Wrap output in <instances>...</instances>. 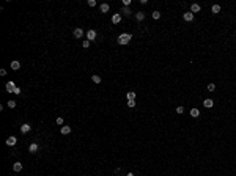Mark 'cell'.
Segmentation results:
<instances>
[{
	"label": "cell",
	"instance_id": "2",
	"mask_svg": "<svg viewBox=\"0 0 236 176\" xmlns=\"http://www.w3.org/2000/svg\"><path fill=\"white\" fill-rule=\"evenodd\" d=\"M96 36H98V35H96V30H93V28H91V30H88V32H87V39H88V41H93V39H96Z\"/></svg>",
	"mask_w": 236,
	"mask_h": 176
},
{
	"label": "cell",
	"instance_id": "25",
	"mask_svg": "<svg viewBox=\"0 0 236 176\" xmlns=\"http://www.w3.org/2000/svg\"><path fill=\"white\" fill-rule=\"evenodd\" d=\"M214 90H216V85H214V83H209V85H208V91H211V93H212Z\"/></svg>",
	"mask_w": 236,
	"mask_h": 176
},
{
	"label": "cell",
	"instance_id": "31",
	"mask_svg": "<svg viewBox=\"0 0 236 176\" xmlns=\"http://www.w3.org/2000/svg\"><path fill=\"white\" fill-rule=\"evenodd\" d=\"M0 75H7V69H0Z\"/></svg>",
	"mask_w": 236,
	"mask_h": 176
},
{
	"label": "cell",
	"instance_id": "1",
	"mask_svg": "<svg viewBox=\"0 0 236 176\" xmlns=\"http://www.w3.org/2000/svg\"><path fill=\"white\" fill-rule=\"evenodd\" d=\"M131 38H132V36H131L129 33H121L120 36H118V39H116V41H118V44L125 46V44H128L129 41H131Z\"/></svg>",
	"mask_w": 236,
	"mask_h": 176
},
{
	"label": "cell",
	"instance_id": "11",
	"mask_svg": "<svg viewBox=\"0 0 236 176\" xmlns=\"http://www.w3.org/2000/svg\"><path fill=\"white\" fill-rule=\"evenodd\" d=\"M135 19H137L139 22H142V21L145 19V13H143V11H139V13H135Z\"/></svg>",
	"mask_w": 236,
	"mask_h": 176
},
{
	"label": "cell",
	"instance_id": "30",
	"mask_svg": "<svg viewBox=\"0 0 236 176\" xmlns=\"http://www.w3.org/2000/svg\"><path fill=\"white\" fill-rule=\"evenodd\" d=\"M123 5H125V7H129V5H131V0H123Z\"/></svg>",
	"mask_w": 236,
	"mask_h": 176
},
{
	"label": "cell",
	"instance_id": "10",
	"mask_svg": "<svg viewBox=\"0 0 236 176\" xmlns=\"http://www.w3.org/2000/svg\"><path fill=\"white\" fill-rule=\"evenodd\" d=\"M203 105H205L206 109H211L212 105H214V101H212V99H205V101H203Z\"/></svg>",
	"mask_w": 236,
	"mask_h": 176
},
{
	"label": "cell",
	"instance_id": "16",
	"mask_svg": "<svg viewBox=\"0 0 236 176\" xmlns=\"http://www.w3.org/2000/svg\"><path fill=\"white\" fill-rule=\"evenodd\" d=\"M120 21H121V14H113L112 16V22H113V24H118Z\"/></svg>",
	"mask_w": 236,
	"mask_h": 176
},
{
	"label": "cell",
	"instance_id": "5",
	"mask_svg": "<svg viewBox=\"0 0 236 176\" xmlns=\"http://www.w3.org/2000/svg\"><path fill=\"white\" fill-rule=\"evenodd\" d=\"M200 10H202V7H200L198 3H192V5H191V13H194V14H195V13H200Z\"/></svg>",
	"mask_w": 236,
	"mask_h": 176
},
{
	"label": "cell",
	"instance_id": "27",
	"mask_svg": "<svg viewBox=\"0 0 236 176\" xmlns=\"http://www.w3.org/2000/svg\"><path fill=\"white\" fill-rule=\"evenodd\" d=\"M63 121H65V120L62 118V116H58V118H57V124H58V126H62V124H63Z\"/></svg>",
	"mask_w": 236,
	"mask_h": 176
},
{
	"label": "cell",
	"instance_id": "33",
	"mask_svg": "<svg viewBox=\"0 0 236 176\" xmlns=\"http://www.w3.org/2000/svg\"><path fill=\"white\" fill-rule=\"evenodd\" d=\"M126 176H135V174H134V173H128Z\"/></svg>",
	"mask_w": 236,
	"mask_h": 176
},
{
	"label": "cell",
	"instance_id": "17",
	"mask_svg": "<svg viewBox=\"0 0 236 176\" xmlns=\"http://www.w3.org/2000/svg\"><path fill=\"white\" fill-rule=\"evenodd\" d=\"M126 98H128V101H135V91H129Z\"/></svg>",
	"mask_w": 236,
	"mask_h": 176
},
{
	"label": "cell",
	"instance_id": "19",
	"mask_svg": "<svg viewBox=\"0 0 236 176\" xmlns=\"http://www.w3.org/2000/svg\"><path fill=\"white\" fill-rule=\"evenodd\" d=\"M211 11H212V13H214V14H217V13H219V11H220V5H212Z\"/></svg>",
	"mask_w": 236,
	"mask_h": 176
},
{
	"label": "cell",
	"instance_id": "13",
	"mask_svg": "<svg viewBox=\"0 0 236 176\" xmlns=\"http://www.w3.org/2000/svg\"><path fill=\"white\" fill-rule=\"evenodd\" d=\"M99 10H101V13H109L110 7H109V3H102L101 7H99Z\"/></svg>",
	"mask_w": 236,
	"mask_h": 176
},
{
	"label": "cell",
	"instance_id": "20",
	"mask_svg": "<svg viewBox=\"0 0 236 176\" xmlns=\"http://www.w3.org/2000/svg\"><path fill=\"white\" fill-rule=\"evenodd\" d=\"M121 13H123V14H125V16H129V14H131V13H132V11H131V10H129V7H125V8H123V10H121Z\"/></svg>",
	"mask_w": 236,
	"mask_h": 176
},
{
	"label": "cell",
	"instance_id": "29",
	"mask_svg": "<svg viewBox=\"0 0 236 176\" xmlns=\"http://www.w3.org/2000/svg\"><path fill=\"white\" fill-rule=\"evenodd\" d=\"M176 113H184V109L183 107H176Z\"/></svg>",
	"mask_w": 236,
	"mask_h": 176
},
{
	"label": "cell",
	"instance_id": "18",
	"mask_svg": "<svg viewBox=\"0 0 236 176\" xmlns=\"http://www.w3.org/2000/svg\"><path fill=\"white\" fill-rule=\"evenodd\" d=\"M198 115H200V110L198 109H192L191 110V116H192V118H198Z\"/></svg>",
	"mask_w": 236,
	"mask_h": 176
},
{
	"label": "cell",
	"instance_id": "28",
	"mask_svg": "<svg viewBox=\"0 0 236 176\" xmlns=\"http://www.w3.org/2000/svg\"><path fill=\"white\" fill-rule=\"evenodd\" d=\"M128 107H135V101H128Z\"/></svg>",
	"mask_w": 236,
	"mask_h": 176
},
{
	"label": "cell",
	"instance_id": "15",
	"mask_svg": "<svg viewBox=\"0 0 236 176\" xmlns=\"http://www.w3.org/2000/svg\"><path fill=\"white\" fill-rule=\"evenodd\" d=\"M22 167L24 165H22L21 162H16L14 165H13V170H14V171H22Z\"/></svg>",
	"mask_w": 236,
	"mask_h": 176
},
{
	"label": "cell",
	"instance_id": "14",
	"mask_svg": "<svg viewBox=\"0 0 236 176\" xmlns=\"http://www.w3.org/2000/svg\"><path fill=\"white\" fill-rule=\"evenodd\" d=\"M28 151H30L32 154H35V152L38 151V145H36V143H32L30 146H28Z\"/></svg>",
	"mask_w": 236,
	"mask_h": 176
},
{
	"label": "cell",
	"instance_id": "22",
	"mask_svg": "<svg viewBox=\"0 0 236 176\" xmlns=\"http://www.w3.org/2000/svg\"><path fill=\"white\" fill-rule=\"evenodd\" d=\"M153 19H161V13H159V11H153Z\"/></svg>",
	"mask_w": 236,
	"mask_h": 176
},
{
	"label": "cell",
	"instance_id": "6",
	"mask_svg": "<svg viewBox=\"0 0 236 176\" xmlns=\"http://www.w3.org/2000/svg\"><path fill=\"white\" fill-rule=\"evenodd\" d=\"M14 90H16L14 82H11V80H10L8 83H7V91H8V93H14Z\"/></svg>",
	"mask_w": 236,
	"mask_h": 176
},
{
	"label": "cell",
	"instance_id": "21",
	"mask_svg": "<svg viewBox=\"0 0 236 176\" xmlns=\"http://www.w3.org/2000/svg\"><path fill=\"white\" fill-rule=\"evenodd\" d=\"M91 80L94 82V83H101V77H99V75H91Z\"/></svg>",
	"mask_w": 236,
	"mask_h": 176
},
{
	"label": "cell",
	"instance_id": "4",
	"mask_svg": "<svg viewBox=\"0 0 236 176\" xmlns=\"http://www.w3.org/2000/svg\"><path fill=\"white\" fill-rule=\"evenodd\" d=\"M73 35H74V38H84V30L82 28H74Z\"/></svg>",
	"mask_w": 236,
	"mask_h": 176
},
{
	"label": "cell",
	"instance_id": "23",
	"mask_svg": "<svg viewBox=\"0 0 236 176\" xmlns=\"http://www.w3.org/2000/svg\"><path fill=\"white\" fill-rule=\"evenodd\" d=\"M8 107L10 109H14L16 107V101H11V99H10V101H8Z\"/></svg>",
	"mask_w": 236,
	"mask_h": 176
},
{
	"label": "cell",
	"instance_id": "3",
	"mask_svg": "<svg viewBox=\"0 0 236 176\" xmlns=\"http://www.w3.org/2000/svg\"><path fill=\"white\" fill-rule=\"evenodd\" d=\"M183 19H184L186 22H192L194 21V13H191V11H187V13L183 14Z\"/></svg>",
	"mask_w": 236,
	"mask_h": 176
},
{
	"label": "cell",
	"instance_id": "32",
	"mask_svg": "<svg viewBox=\"0 0 236 176\" xmlns=\"http://www.w3.org/2000/svg\"><path fill=\"white\" fill-rule=\"evenodd\" d=\"M14 93H16V95H21V88H17V86H16V90H14Z\"/></svg>",
	"mask_w": 236,
	"mask_h": 176
},
{
	"label": "cell",
	"instance_id": "26",
	"mask_svg": "<svg viewBox=\"0 0 236 176\" xmlns=\"http://www.w3.org/2000/svg\"><path fill=\"white\" fill-rule=\"evenodd\" d=\"M88 7H96V0H88Z\"/></svg>",
	"mask_w": 236,
	"mask_h": 176
},
{
	"label": "cell",
	"instance_id": "24",
	"mask_svg": "<svg viewBox=\"0 0 236 176\" xmlns=\"http://www.w3.org/2000/svg\"><path fill=\"white\" fill-rule=\"evenodd\" d=\"M82 46H84V49H88V47H90V41H88V39H85L84 43H82Z\"/></svg>",
	"mask_w": 236,
	"mask_h": 176
},
{
	"label": "cell",
	"instance_id": "9",
	"mask_svg": "<svg viewBox=\"0 0 236 176\" xmlns=\"http://www.w3.org/2000/svg\"><path fill=\"white\" fill-rule=\"evenodd\" d=\"M69 132H71V127H69V126H62V129H60V134H62V135H68Z\"/></svg>",
	"mask_w": 236,
	"mask_h": 176
},
{
	"label": "cell",
	"instance_id": "7",
	"mask_svg": "<svg viewBox=\"0 0 236 176\" xmlns=\"http://www.w3.org/2000/svg\"><path fill=\"white\" fill-rule=\"evenodd\" d=\"M5 143H7L8 146H14V145L17 143V138H16V137H8V138H7V142H5Z\"/></svg>",
	"mask_w": 236,
	"mask_h": 176
},
{
	"label": "cell",
	"instance_id": "12",
	"mask_svg": "<svg viewBox=\"0 0 236 176\" xmlns=\"http://www.w3.org/2000/svg\"><path fill=\"white\" fill-rule=\"evenodd\" d=\"M10 66H11V69H14V71H17V69L21 68V63L17 61V60H14V61H11V64H10Z\"/></svg>",
	"mask_w": 236,
	"mask_h": 176
},
{
	"label": "cell",
	"instance_id": "8",
	"mask_svg": "<svg viewBox=\"0 0 236 176\" xmlns=\"http://www.w3.org/2000/svg\"><path fill=\"white\" fill-rule=\"evenodd\" d=\"M30 129H32V126L25 123V124H22V126H21V132H22V134H28V132H30Z\"/></svg>",
	"mask_w": 236,
	"mask_h": 176
}]
</instances>
